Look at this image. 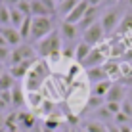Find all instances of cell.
I'll return each mask as SVG.
<instances>
[{
  "mask_svg": "<svg viewBox=\"0 0 132 132\" xmlns=\"http://www.w3.org/2000/svg\"><path fill=\"white\" fill-rule=\"evenodd\" d=\"M50 65L48 61L44 60H36L33 65H31L29 73L25 77V90L27 92H40L42 86L50 80Z\"/></svg>",
  "mask_w": 132,
  "mask_h": 132,
  "instance_id": "6da1fadb",
  "label": "cell"
},
{
  "mask_svg": "<svg viewBox=\"0 0 132 132\" xmlns=\"http://www.w3.org/2000/svg\"><path fill=\"white\" fill-rule=\"evenodd\" d=\"M60 50H61V36L57 29H54L46 38L36 42V56H40V57H48L50 54L60 52Z\"/></svg>",
  "mask_w": 132,
  "mask_h": 132,
  "instance_id": "7a4b0ae2",
  "label": "cell"
},
{
  "mask_svg": "<svg viewBox=\"0 0 132 132\" xmlns=\"http://www.w3.org/2000/svg\"><path fill=\"white\" fill-rule=\"evenodd\" d=\"M52 31H54V23H52L50 17H33L29 38L33 40V42H40V40L46 38Z\"/></svg>",
  "mask_w": 132,
  "mask_h": 132,
  "instance_id": "3957f363",
  "label": "cell"
},
{
  "mask_svg": "<svg viewBox=\"0 0 132 132\" xmlns=\"http://www.w3.org/2000/svg\"><path fill=\"white\" fill-rule=\"evenodd\" d=\"M35 60H36V50L27 42V44H19L17 48H12L8 65L12 67V65H19L23 61H35Z\"/></svg>",
  "mask_w": 132,
  "mask_h": 132,
  "instance_id": "277c9868",
  "label": "cell"
},
{
  "mask_svg": "<svg viewBox=\"0 0 132 132\" xmlns=\"http://www.w3.org/2000/svg\"><path fill=\"white\" fill-rule=\"evenodd\" d=\"M121 12L119 10H115V8H111V10H107L105 13H102V17H100V23H102L103 27V33H113V31L119 27L121 23Z\"/></svg>",
  "mask_w": 132,
  "mask_h": 132,
  "instance_id": "5b68a950",
  "label": "cell"
},
{
  "mask_svg": "<svg viewBox=\"0 0 132 132\" xmlns=\"http://www.w3.org/2000/svg\"><path fill=\"white\" fill-rule=\"evenodd\" d=\"M17 126H19L21 132H33L36 126H38L36 115H35L33 111H27V109L17 111Z\"/></svg>",
  "mask_w": 132,
  "mask_h": 132,
  "instance_id": "8992f818",
  "label": "cell"
},
{
  "mask_svg": "<svg viewBox=\"0 0 132 132\" xmlns=\"http://www.w3.org/2000/svg\"><path fill=\"white\" fill-rule=\"evenodd\" d=\"M105 61H107V52H103V50H100V48H92L90 56L86 57L80 65L88 71V69H96V67H103Z\"/></svg>",
  "mask_w": 132,
  "mask_h": 132,
  "instance_id": "52a82bcc",
  "label": "cell"
},
{
  "mask_svg": "<svg viewBox=\"0 0 132 132\" xmlns=\"http://www.w3.org/2000/svg\"><path fill=\"white\" fill-rule=\"evenodd\" d=\"M103 27L100 21H96L90 29H86L84 33H82V42H86L88 46H92V48H96V44L98 42H102V38H103Z\"/></svg>",
  "mask_w": 132,
  "mask_h": 132,
  "instance_id": "ba28073f",
  "label": "cell"
},
{
  "mask_svg": "<svg viewBox=\"0 0 132 132\" xmlns=\"http://www.w3.org/2000/svg\"><path fill=\"white\" fill-rule=\"evenodd\" d=\"M0 35H2V38L6 40V44L8 46H12V48H17L21 44V35H19V31L17 29H13L12 25H8V27H0Z\"/></svg>",
  "mask_w": 132,
  "mask_h": 132,
  "instance_id": "9c48e42d",
  "label": "cell"
},
{
  "mask_svg": "<svg viewBox=\"0 0 132 132\" xmlns=\"http://www.w3.org/2000/svg\"><path fill=\"white\" fill-rule=\"evenodd\" d=\"M57 31H60V36H61V40L65 44H71L73 40L79 36V27L67 23V21H61L60 27H57Z\"/></svg>",
  "mask_w": 132,
  "mask_h": 132,
  "instance_id": "30bf717a",
  "label": "cell"
},
{
  "mask_svg": "<svg viewBox=\"0 0 132 132\" xmlns=\"http://www.w3.org/2000/svg\"><path fill=\"white\" fill-rule=\"evenodd\" d=\"M88 8H90V4L86 2V0H80V2L75 6V10H73L63 21H67V23H71V25H79L80 19L84 17V13H86V10H88Z\"/></svg>",
  "mask_w": 132,
  "mask_h": 132,
  "instance_id": "8fae6325",
  "label": "cell"
},
{
  "mask_svg": "<svg viewBox=\"0 0 132 132\" xmlns=\"http://www.w3.org/2000/svg\"><path fill=\"white\" fill-rule=\"evenodd\" d=\"M126 100V88L121 82H113V86L109 88L105 102H115V103H122Z\"/></svg>",
  "mask_w": 132,
  "mask_h": 132,
  "instance_id": "7c38bea8",
  "label": "cell"
},
{
  "mask_svg": "<svg viewBox=\"0 0 132 132\" xmlns=\"http://www.w3.org/2000/svg\"><path fill=\"white\" fill-rule=\"evenodd\" d=\"M98 13H100L98 8H88V10H86L84 17L80 19V23L77 25V27H79V33H84L86 29H90V27L96 23V21H98Z\"/></svg>",
  "mask_w": 132,
  "mask_h": 132,
  "instance_id": "4fadbf2b",
  "label": "cell"
},
{
  "mask_svg": "<svg viewBox=\"0 0 132 132\" xmlns=\"http://www.w3.org/2000/svg\"><path fill=\"white\" fill-rule=\"evenodd\" d=\"M35 61H23V63H19V65H12L10 67V75L13 77V79H25L29 69H31V65H33Z\"/></svg>",
  "mask_w": 132,
  "mask_h": 132,
  "instance_id": "5bb4252c",
  "label": "cell"
},
{
  "mask_svg": "<svg viewBox=\"0 0 132 132\" xmlns=\"http://www.w3.org/2000/svg\"><path fill=\"white\" fill-rule=\"evenodd\" d=\"M86 80H88L90 84H98L102 82V80H109L105 71H103V67H96V69H88L86 71Z\"/></svg>",
  "mask_w": 132,
  "mask_h": 132,
  "instance_id": "9a60e30c",
  "label": "cell"
},
{
  "mask_svg": "<svg viewBox=\"0 0 132 132\" xmlns=\"http://www.w3.org/2000/svg\"><path fill=\"white\" fill-rule=\"evenodd\" d=\"M25 102H27V94L19 86H15V88L12 90V107H13V111H15V109L21 111V107L25 105Z\"/></svg>",
  "mask_w": 132,
  "mask_h": 132,
  "instance_id": "2e32d148",
  "label": "cell"
},
{
  "mask_svg": "<svg viewBox=\"0 0 132 132\" xmlns=\"http://www.w3.org/2000/svg\"><path fill=\"white\" fill-rule=\"evenodd\" d=\"M103 71H105L109 80L111 79H121V65L117 61H113V60H107L103 63Z\"/></svg>",
  "mask_w": 132,
  "mask_h": 132,
  "instance_id": "e0dca14e",
  "label": "cell"
},
{
  "mask_svg": "<svg viewBox=\"0 0 132 132\" xmlns=\"http://www.w3.org/2000/svg\"><path fill=\"white\" fill-rule=\"evenodd\" d=\"M31 15L33 17H50L52 13L46 10V6H44L40 0H33V2H31Z\"/></svg>",
  "mask_w": 132,
  "mask_h": 132,
  "instance_id": "ac0fdd59",
  "label": "cell"
},
{
  "mask_svg": "<svg viewBox=\"0 0 132 132\" xmlns=\"http://www.w3.org/2000/svg\"><path fill=\"white\" fill-rule=\"evenodd\" d=\"M111 86H113V80H102V82L94 84V90H92L90 94L105 100V96H107V92H109V88H111Z\"/></svg>",
  "mask_w": 132,
  "mask_h": 132,
  "instance_id": "d6986e66",
  "label": "cell"
},
{
  "mask_svg": "<svg viewBox=\"0 0 132 132\" xmlns=\"http://www.w3.org/2000/svg\"><path fill=\"white\" fill-rule=\"evenodd\" d=\"M90 52H92V46H88L86 42H79L77 44V50H75V61L82 63L86 57L90 56Z\"/></svg>",
  "mask_w": 132,
  "mask_h": 132,
  "instance_id": "ffe728a7",
  "label": "cell"
},
{
  "mask_svg": "<svg viewBox=\"0 0 132 132\" xmlns=\"http://www.w3.org/2000/svg\"><path fill=\"white\" fill-rule=\"evenodd\" d=\"M15 88V79L10 75V71H4L0 77V92H6V90H13Z\"/></svg>",
  "mask_w": 132,
  "mask_h": 132,
  "instance_id": "44dd1931",
  "label": "cell"
},
{
  "mask_svg": "<svg viewBox=\"0 0 132 132\" xmlns=\"http://www.w3.org/2000/svg\"><path fill=\"white\" fill-rule=\"evenodd\" d=\"M79 2H80V0H61L60 6H57V13H61L63 19H65V17L69 15L73 10H75V6H77Z\"/></svg>",
  "mask_w": 132,
  "mask_h": 132,
  "instance_id": "7402d4cb",
  "label": "cell"
},
{
  "mask_svg": "<svg viewBox=\"0 0 132 132\" xmlns=\"http://www.w3.org/2000/svg\"><path fill=\"white\" fill-rule=\"evenodd\" d=\"M23 21H25V15H23V13L17 10V8H10V25L13 27V29L19 31V27H21Z\"/></svg>",
  "mask_w": 132,
  "mask_h": 132,
  "instance_id": "603a6c76",
  "label": "cell"
},
{
  "mask_svg": "<svg viewBox=\"0 0 132 132\" xmlns=\"http://www.w3.org/2000/svg\"><path fill=\"white\" fill-rule=\"evenodd\" d=\"M82 130H86V132H107V125H103L102 121L94 119V121H86Z\"/></svg>",
  "mask_w": 132,
  "mask_h": 132,
  "instance_id": "cb8c5ba5",
  "label": "cell"
},
{
  "mask_svg": "<svg viewBox=\"0 0 132 132\" xmlns=\"http://www.w3.org/2000/svg\"><path fill=\"white\" fill-rule=\"evenodd\" d=\"M54 111H56V105H54V102H52V100H44V102L40 103V107L36 109V111H33V113H35V115H36V113H38V115H44V117L48 119V117L52 115Z\"/></svg>",
  "mask_w": 132,
  "mask_h": 132,
  "instance_id": "d4e9b609",
  "label": "cell"
},
{
  "mask_svg": "<svg viewBox=\"0 0 132 132\" xmlns=\"http://www.w3.org/2000/svg\"><path fill=\"white\" fill-rule=\"evenodd\" d=\"M102 105H105V100H103V98H98V96H92V94H90L88 100H86V105H84V109H82V113L88 111V109L96 111V109H100Z\"/></svg>",
  "mask_w": 132,
  "mask_h": 132,
  "instance_id": "484cf974",
  "label": "cell"
},
{
  "mask_svg": "<svg viewBox=\"0 0 132 132\" xmlns=\"http://www.w3.org/2000/svg\"><path fill=\"white\" fill-rule=\"evenodd\" d=\"M42 102H44V96L40 92H27V103H29L35 111L40 107V103H42Z\"/></svg>",
  "mask_w": 132,
  "mask_h": 132,
  "instance_id": "4316f807",
  "label": "cell"
},
{
  "mask_svg": "<svg viewBox=\"0 0 132 132\" xmlns=\"http://www.w3.org/2000/svg\"><path fill=\"white\" fill-rule=\"evenodd\" d=\"M119 33L121 35H125V33H128V31H132V13H125L122 15V19H121V23H119Z\"/></svg>",
  "mask_w": 132,
  "mask_h": 132,
  "instance_id": "83f0119b",
  "label": "cell"
},
{
  "mask_svg": "<svg viewBox=\"0 0 132 132\" xmlns=\"http://www.w3.org/2000/svg\"><path fill=\"white\" fill-rule=\"evenodd\" d=\"M31 25H33V17H25V21L21 23V27H19V35H21V38L23 40H27L29 38V35H31Z\"/></svg>",
  "mask_w": 132,
  "mask_h": 132,
  "instance_id": "f1b7e54d",
  "label": "cell"
},
{
  "mask_svg": "<svg viewBox=\"0 0 132 132\" xmlns=\"http://www.w3.org/2000/svg\"><path fill=\"white\" fill-rule=\"evenodd\" d=\"M10 25V8L6 4H0V27Z\"/></svg>",
  "mask_w": 132,
  "mask_h": 132,
  "instance_id": "f546056e",
  "label": "cell"
},
{
  "mask_svg": "<svg viewBox=\"0 0 132 132\" xmlns=\"http://www.w3.org/2000/svg\"><path fill=\"white\" fill-rule=\"evenodd\" d=\"M75 50H77V44H67L65 48H61V56L65 60H75Z\"/></svg>",
  "mask_w": 132,
  "mask_h": 132,
  "instance_id": "4dcf8cb0",
  "label": "cell"
},
{
  "mask_svg": "<svg viewBox=\"0 0 132 132\" xmlns=\"http://www.w3.org/2000/svg\"><path fill=\"white\" fill-rule=\"evenodd\" d=\"M15 8H17V10H19L21 13H23L25 17H29V15H31V2H25V0H21V2L17 4ZM31 17H33V15H31Z\"/></svg>",
  "mask_w": 132,
  "mask_h": 132,
  "instance_id": "1f68e13d",
  "label": "cell"
},
{
  "mask_svg": "<svg viewBox=\"0 0 132 132\" xmlns=\"http://www.w3.org/2000/svg\"><path fill=\"white\" fill-rule=\"evenodd\" d=\"M105 109L109 113H111L113 117L115 115H119L121 113V103H115V102H105Z\"/></svg>",
  "mask_w": 132,
  "mask_h": 132,
  "instance_id": "d6a6232c",
  "label": "cell"
},
{
  "mask_svg": "<svg viewBox=\"0 0 132 132\" xmlns=\"http://www.w3.org/2000/svg\"><path fill=\"white\" fill-rule=\"evenodd\" d=\"M96 117H98V121L100 119H107V121H113V115L105 109V105H102L100 109H96Z\"/></svg>",
  "mask_w": 132,
  "mask_h": 132,
  "instance_id": "836d02e7",
  "label": "cell"
},
{
  "mask_svg": "<svg viewBox=\"0 0 132 132\" xmlns=\"http://www.w3.org/2000/svg\"><path fill=\"white\" fill-rule=\"evenodd\" d=\"M121 113H125L128 119H132V103H130V100L126 98L125 102L121 103Z\"/></svg>",
  "mask_w": 132,
  "mask_h": 132,
  "instance_id": "e575fe53",
  "label": "cell"
},
{
  "mask_svg": "<svg viewBox=\"0 0 132 132\" xmlns=\"http://www.w3.org/2000/svg\"><path fill=\"white\" fill-rule=\"evenodd\" d=\"M113 121H115V125H117V126H122V125H128V121H132V119H128L125 113H119V115L113 117Z\"/></svg>",
  "mask_w": 132,
  "mask_h": 132,
  "instance_id": "d590c367",
  "label": "cell"
},
{
  "mask_svg": "<svg viewBox=\"0 0 132 132\" xmlns=\"http://www.w3.org/2000/svg\"><path fill=\"white\" fill-rule=\"evenodd\" d=\"M10 52H12L10 46H2V48H0V63H2V61L8 63V60H10Z\"/></svg>",
  "mask_w": 132,
  "mask_h": 132,
  "instance_id": "8d00e7d4",
  "label": "cell"
},
{
  "mask_svg": "<svg viewBox=\"0 0 132 132\" xmlns=\"http://www.w3.org/2000/svg\"><path fill=\"white\" fill-rule=\"evenodd\" d=\"M40 2H42L44 6H46V10H48L50 13H52V15L57 12V8H56V2H54V0H40Z\"/></svg>",
  "mask_w": 132,
  "mask_h": 132,
  "instance_id": "74e56055",
  "label": "cell"
},
{
  "mask_svg": "<svg viewBox=\"0 0 132 132\" xmlns=\"http://www.w3.org/2000/svg\"><path fill=\"white\" fill-rule=\"evenodd\" d=\"M0 98H2L4 102L8 103V105H12V90H6V92H2V94H0Z\"/></svg>",
  "mask_w": 132,
  "mask_h": 132,
  "instance_id": "f35d334b",
  "label": "cell"
},
{
  "mask_svg": "<svg viewBox=\"0 0 132 132\" xmlns=\"http://www.w3.org/2000/svg\"><path fill=\"white\" fill-rule=\"evenodd\" d=\"M19 2H21V0H2V4H6L8 8H15Z\"/></svg>",
  "mask_w": 132,
  "mask_h": 132,
  "instance_id": "ab89813d",
  "label": "cell"
},
{
  "mask_svg": "<svg viewBox=\"0 0 132 132\" xmlns=\"http://www.w3.org/2000/svg\"><path fill=\"white\" fill-rule=\"evenodd\" d=\"M86 2L90 4V8H98L100 4H103V0H86Z\"/></svg>",
  "mask_w": 132,
  "mask_h": 132,
  "instance_id": "60d3db41",
  "label": "cell"
},
{
  "mask_svg": "<svg viewBox=\"0 0 132 132\" xmlns=\"http://www.w3.org/2000/svg\"><path fill=\"white\" fill-rule=\"evenodd\" d=\"M8 107H10V105H8V103H6V102H4V100H2V98H0V115H2V113H4V111H6V109H8Z\"/></svg>",
  "mask_w": 132,
  "mask_h": 132,
  "instance_id": "b9f144b4",
  "label": "cell"
},
{
  "mask_svg": "<svg viewBox=\"0 0 132 132\" xmlns=\"http://www.w3.org/2000/svg\"><path fill=\"white\" fill-rule=\"evenodd\" d=\"M107 132H121L117 125H107Z\"/></svg>",
  "mask_w": 132,
  "mask_h": 132,
  "instance_id": "7bdbcfd3",
  "label": "cell"
},
{
  "mask_svg": "<svg viewBox=\"0 0 132 132\" xmlns=\"http://www.w3.org/2000/svg\"><path fill=\"white\" fill-rule=\"evenodd\" d=\"M119 130L121 132H132V126L130 125H122V126H119Z\"/></svg>",
  "mask_w": 132,
  "mask_h": 132,
  "instance_id": "ee69618b",
  "label": "cell"
},
{
  "mask_svg": "<svg viewBox=\"0 0 132 132\" xmlns=\"http://www.w3.org/2000/svg\"><path fill=\"white\" fill-rule=\"evenodd\" d=\"M117 2H119V0H103V4H105V6H115Z\"/></svg>",
  "mask_w": 132,
  "mask_h": 132,
  "instance_id": "f6af8a7d",
  "label": "cell"
},
{
  "mask_svg": "<svg viewBox=\"0 0 132 132\" xmlns=\"http://www.w3.org/2000/svg\"><path fill=\"white\" fill-rule=\"evenodd\" d=\"M2 130H4V117L0 115V132H2Z\"/></svg>",
  "mask_w": 132,
  "mask_h": 132,
  "instance_id": "bcb514c9",
  "label": "cell"
},
{
  "mask_svg": "<svg viewBox=\"0 0 132 132\" xmlns=\"http://www.w3.org/2000/svg\"><path fill=\"white\" fill-rule=\"evenodd\" d=\"M2 46H8V44H6V40L2 38V35H0V48H2Z\"/></svg>",
  "mask_w": 132,
  "mask_h": 132,
  "instance_id": "7dc6e473",
  "label": "cell"
},
{
  "mask_svg": "<svg viewBox=\"0 0 132 132\" xmlns=\"http://www.w3.org/2000/svg\"><path fill=\"white\" fill-rule=\"evenodd\" d=\"M40 130L42 132H54V130H50V128H46V126H42V125H40Z\"/></svg>",
  "mask_w": 132,
  "mask_h": 132,
  "instance_id": "c3c4849f",
  "label": "cell"
},
{
  "mask_svg": "<svg viewBox=\"0 0 132 132\" xmlns=\"http://www.w3.org/2000/svg\"><path fill=\"white\" fill-rule=\"evenodd\" d=\"M126 98H128V100H130V103H132V90H130L128 94H126Z\"/></svg>",
  "mask_w": 132,
  "mask_h": 132,
  "instance_id": "681fc988",
  "label": "cell"
},
{
  "mask_svg": "<svg viewBox=\"0 0 132 132\" xmlns=\"http://www.w3.org/2000/svg\"><path fill=\"white\" fill-rule=\"evenodd\" d=\"M65 132H79V130H77V128H67Z\"/></svg>",
  "mask_w": 132,
  "mask_h": 132,
  "instance_id": "f907efd6",
  "label": "cell"
},
{
  "mask_svg": "<svg viewBox=\"0 0 132 132\" xmlns=\"http://www.w3.org/2000/svg\"><path fill=\"white\" fill-rule=\"evenodd\" d=\"M33 132H42V130H40V125H38V126H36V128H35Z\"/></svg>",
  "mask_w": 132,
  "mask_h": 132,
  "instance_id": "816d5d0a",
  "label": "cell"
},
{
  "mask_svg": "<svg viewBox=\"0 0 132 132\" xmlns=\"http://www.w3.org/2000/svg\"><path fill=\"white\" fill-rule=\"evenodd\" d=\"M2 73H4V69H2V65H0V77H2Z\"/></svg>",
  "mask_w": 132,
  "mask_h": 132,
  "instance_id": "f5cc1de1",
  "label": "cell"
},
{
  "mask_svg": "<svg viewBox=\"0 0 132 132\" xmlns=\"http://www.w3.org/2000/svg\"><path fill=\"white\" fill-rule=\"evenodd\" d=\"M128 4H130V6H132V0H128Z\"/></svg>",
  "mask_w": 132,
  "mask_h": 132,
  "instance_id": "db71d44e",
  "label": "cell"
},
{
  "mask_svg": "<svg viewBox=\"0 0 132 132\" xmlns=\"http://www.w3.org/2000/svg\"><path fill=\"white\" fill-rule=\"evenodd\" d=\"M79 132H86V130H82V128H80V130H79Z\"/></svg>",
  "mask_w": 132,
  "mask_h": 132,
  "instance_id": "11a10c76",
  "label": "cell"
}]
</instances>
